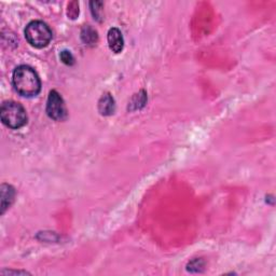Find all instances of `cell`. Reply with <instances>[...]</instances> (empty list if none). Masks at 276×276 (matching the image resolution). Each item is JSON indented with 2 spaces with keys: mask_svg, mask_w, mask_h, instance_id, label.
Wrapping results in <instances>:
<instances>
[{
  "mask_svg": "<svg viewBox=\"0 0 276 276\" xmlns=\"http://www.w3.org/2000/svg\"><path fill=\"white\" fill-rule=\"evenodd\" d=\"M204 268V262L201 259H195L188 265V271L190 272H201Z\"/></svg>",
  "mask_w": 276,
  "mask_h": 276,
  "instance_id": "cell-10",
  "label": "cell"
},
{
  "mask_svg": "<svg viewBox=\"0 0 276 276\" xmlns=\"http://www.w3.org/2000/svg\"><path fill=\"white\" fill-rule=\"evenodd\" d=\"M47 113L55 121H62L66 118V107L62 96L56 91H51L47 102Z\"/></svg>",
  "mask_w": 276,
  "mask_h": 276,
  "instance_id": "cell-4",
  "label": "cell"
},
{
  "mask_svg": "<svg viewBox=\"0 0 276 276\" xmlns=\"http://www.w3.org/2000/svg\"><path fill=\"white\" fill-rule=\"evenodd\" d=\"M107 40H108V45L110 50L114 53H120L122 50H123V46H124V40H123V36H122V33L118 28H110L108 35H107Z\"/></svg>",
  "mask_w": 276,
  "mask_h": 276,
  "instance_id": "cell-5",
  "label": "cell"
},
{
  "mask_svg": "<svg viewBox=\"0 0 276 276\" xmlns=\"http://www.w3.org/2000/svg\"><path fill=\"white\" fill-rule=\"evenodd\" d=\"M115 105L113 97L109 93L104 94L98 102V111L102 115H111L114 112Z\"/></svg>",
  "mask_w": 276,
  "mask_h": 276,
  "instance_id": "cell-7",
  "label": "cell"
},
{
  "mask_svg": "<svg viewBox=\"0 0 276 276\" xmlns=\"http://www.w3.org/2000/svg\"><path fill=\"white\" fill-rule=\"evenodd\" d=\"M11 273H14V274H29L27 272H24V271H8V272L2 271L1 272V274H11Z\"/></svg>",
  "mask_w": 276,
  "mask_h": 276,
  "instance_id": "cell-13",
  "label": "cell"
},
{
  "mask_svg": "<svg viewBox=\"0 0 276 276\" xmlns=\"http://www.w3.org/2000/svg\"><path fill=\"white\" fill-rule=\"evenodd\" d=\"M12 83L17 93L25 97L36 96L41 90L38 73L26 65L16 67L12 76Z\"/></svg>",
  "mask_w": 276,
  "mask_h": 276,
  "instance_id": "cell-1",
  "label": "cell"
},
{
  "mask_svg": "<svg viewBox=\"0 0 276 276\" xmlns=\"http://www.w3.org/2000/svg\"><path fill=\"white\" fill-rule=\"evenodd\" d=\"M0 193H1L0 194V199H1V214H4V212L13 203L15 198V190L12 186L3 183V185H1V188H0Z\"/></svg>",
  "mask_w": 276,
  "mask_h": 276,
  "instance_id": "cell-6",
  "label": "cell"
},
{
  "mask_svg": "<svg viewBox=\"0 0 276 276\" xmlns=\"http://www.w3.org/2000/svg\"><path fill=\"white\" fill-rule=\"evenodd\" d=\"M146 101H147V95L145 93V91H140L138 94H136V95L133 97L132 102L130 103L131 109L132 110H136V109L143 108L145 106ZM130 106H128V107H130Z\"/></svg>",
  "mask_w": 276,
  "mask_h": 276,
  "instance_id": "cell-9",
  "label": "cell"
},
{
  "mask_svg": "<svg viewBox=\"0 0 276 276\" xmlns=\"http://www.w3.org/2000/svg\"><path fill=\"white\" fill-rule=\"evenodd\" d=\"M0 118L2 123L12 130H17L27 123L25 109L16 102H5L0 108Z\"/></svg>",
  "mask_w": 276,
  "mask_h": 276,
  "instance_id": "cell-2",
  "label": "cell"
},
{
  "mask_svg": "<svg viewBox=\"0 0 276 276\" xmlns=\"http://www.w3.org/2000/svg\"><path fill=\"white\" fill-rule=\"evenodd\" d=\"M81 39L84 45L95 46L98 41V36L96 30L91 26H84L81 30Z\"/></svg>",
  "mask_w": 276,
  "mask_h": 276,
  "instance_id": "cell-8",
  "label": "cell"
},
{
  "mask_svg": "<svg viewBox=\"0 0 276 276\" xmlns=\"http://www.w3.org/2000/svg\"><path fill=\"white\" fill-rule=\"evenodd\" d=\"M26 40L35 48H45L52 40V30L46 23L41 21L30 22L25 28Z\"/></svg>",
  "mask_w": 276,
  "mask_h": 276,
  "instance_id": "cell-3",
  "label": "cell"
},
{
  "mask_svg": "<svg viewBox=\"0 0 276 276\" xmlns=\"http://www.w3.org/2000/svg\"><path fill=\"white\" fill-rule=\"evenodd\" d=\"M59 57L60 59H62V62L65 64V65H68V66H71L75 64V57H73V55L69 52V51H63V52H60V55H59Z\"/></svg>",
  "mask_w": 276,
  "mask_h": 276,
  "instance_id": "cell-11",
  "label": "cell"
},
{
  "mask_svg": "<svg viewBox=\"0 0 276 276\" xmlns=\"http://www.w3.org/2000/svg\"><path fill=\"white\" fill-rule=\"evenodd\" d=\"M90 5H91V11H92V13H93L94 18H96V20L100 21L101 20V15H102L101 12H102L103 2L93 1V2L90 3Z\"/></svg>",
  "mask_w": 276,
  "mask_h": 276,
  "instance_id": "cell-12",
  "label": "cell"
}]
</instances>
